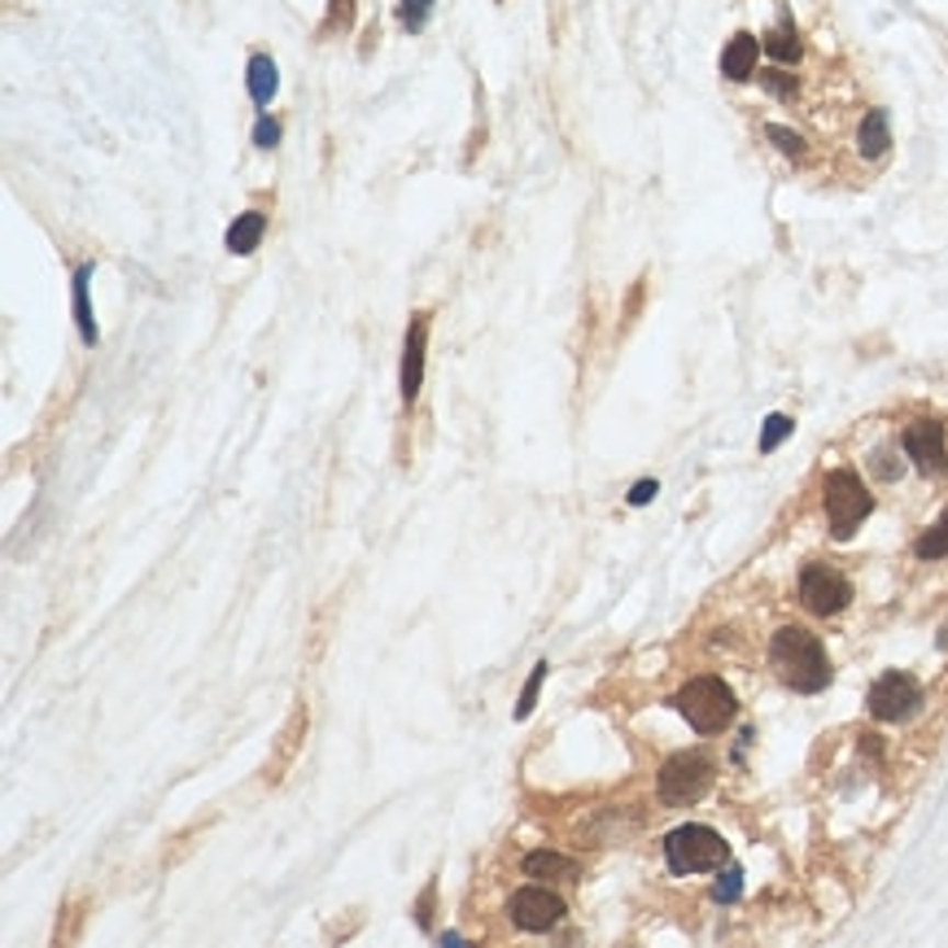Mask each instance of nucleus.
Returning <instances> with one entry per match:
<instances>
[{"mask_svg":"<svg viewBox=\"0 0 948 948\" xmlns=\"http://www.w3.org/2000/svg\"><path fill=\"white\" fill-rule=\"evenodd\" d=\"M769 664L778 669V677L800 690V695H813L831 682V660H826V647L818 633H809L804 626H783V630L769 638Z\"/></svg>","mask_w":948,"mask_h":948,"instance_id":"f257e3e1","label":"nucleus"},{"mask_svg":"<svg viewBox=\"0 0 948 948\" xmlns=\"http://www.w3.org/2000/svg\"><path fill=\"white\" fill-rule=\"evenodd\" d=\"M673 708L686 717V726H690L695 734H721V730L734 721L739 699H734V690H730L721 677L704 673V677H690V682L673 695Z\"/></svg>","mask_w":948,"mask_h":948,"instance_id":"f03ea898","label":"nucleus"},{"mask_svg":"<svg viewBox=\"0 0 948 948\" xmlns=\"http://www.w3.org/2000/svg\"><path fill=\"white\" fill-rule=\"evenodd\" d=\"M664 861L673 875H704V870H721L730 861V844L712 831V826H677L664 835Z\"/></svg>","mask_w":948,"mask_h":948,"instance_id":"7ed1b4c3","label":"nucleus"},{"mask_svg":"<svg viewBox=\"0 0 948 948\" xmlns=\"http://www.w3.org/2000/svg\"><path fill=\"white\" fill-rule=\"evenodd\" d=\"M870 512H875V494L861 486L857 472L840 468V472L826 477V521H831V534L840 542H848Z\"/></svg>","mask_w":948,"mask_h":948,"instance_id":"20e7f679","label":"nucleus"},{"mask_svg":"<svg viewBox=\"0 0 948 948\" xmlns=\"http://www.w3.org/2000/svg\"><path fill=\"white\" fill-rule=\"evenodd\" d=\"M655 787H660V800L673 804V809L695 804V800L712 787V761H708L704 752H677V756H669V761L660 765Z\"/></svg>","mask_w":948,"mask_h":948,"instance_id":"39448f33","label":"nucleus"},{"mask_svg":"<svg viewBox=\"0 0 948 948\" xmlns=\"http://www.w3.org/2000/svg\"><path fill=\"white\" fill-rule=\"evenodd\" d=\"M848 599H853V586H848L844 573H835L831 564H804V573H800V604L809 613L835 617V613L848 608Z\"/></svg>","mask_w":948,"mask_h":948,"instance_id":"423d86ee","label":"nucleus"},{"mask_svg":"<svg viewBox=\"0 0 948 948\" xmlns=\"http://www.w3.org/2000/svg\"><path fill=\"white\" fill-rule=\"evenodd\" d=\"M866 704H870V712H875L879 721H905V717L918 712L923 686H918L910 673H883V677L870 686Z\"/></svg>","mask_w":948,"mask_h":948,"instance_id":"0eeeda50","label":"nucleus"},{"mask_svg":"<svg viewBox=\"0 0 948 948\" xmlns=\"http://www.w3.org/2000/svg\"><path fill=\"white\" fill-rule=\"evenodd\" d=\"M429 323H433V316H429V311H415V316H411V323H407V336H402V367H398V389H402V402H407V407L420 398V385H424Z\"/></svg>","mask_w":948,"mask_h":948,"instance_id":"6e6552de","label":"nucleus"},{"mask_svg":"<svg viewBox=\"0 0 948 948\" xmlns=\"http://www.w3.org/2000/svg\"><path fill=\"white\" fill-rule=\"evenodd\" d=\"M507 910H512V923L521 932H551L564 923V901L547 888H521Z\"/></svg>","mask_w":948,"mask_h":948,"instance_id":"1a4fd4ad","label":"nucleus"},{"mask_svg":"<svg viewBox=\"0 0 948 948\" xmlns=\"http://www.w3.org/2000/svg\"><path fill=\"white\" fill-rule=\"evenodd\" d=\"M905 455L923 468V472H940L948 464V446H945V424L940 420H914L901 437Z\"/></svg>","mask_w":948,"mask_h":948,"instance_id":"9d476101","label":"nucleus"},{"mask_svg":"<svg viewBox=\"0 0 948 948\" xmlns=\"http://www.w3.org/2000/svg\"><path fill=\"white\" fill-rule=\"evenodd\" d=\"M756 57H761V39L747 35V31H739V35L721 48V75L734 79V83H743V79L756 75Z\"/></svg>","mask_w":948,"mask_h":948,"instance_id":"9b49d317","label":"nucleus"},{"mask_svg":"<svg viewBox=\"0 0 948 948\" xmlns=\"http://www.w3.org/2000/svg\"><path fill=\"white\" fill-rule=\"evenodd\" d=\"M263 232H267V215H263V210H245V215H237V219H232V228H228L224 245H228L237 259H245V254H254V250H259Z\"/></svg>","mask_w":948,"mask_h":948,"instance_id":"f8f14e48","label":"nucleus"},{"mask_svg":"<svg viewBox=\"0 0 948 948\" xmlns=\"http://www.w3.org/2000/svg\"><path fill=\"white\" fill-rule=\"evenodd\" d=\"M245 83H250V96H254V105H259V110H267V105H272V96H276V88H281V79H276V61H272L267 53H254V57H250V66H245Z\"/></svg>","mask_w":948,"mask_h":948,"instance_id":"ddd939ff","label":"nucleus"},{"mask_svg":"<svg viewBox=\"0 0 948 948\" xmlns=\"http://www.w3.org/2000/svg\"><path fill=\"white\" fill-rule=\"evenodd\" d=\"M857 149H861V158H870V162H879V158L892 149V132H888V114H883V110H870V114L861 118V127H857Z\"/></svg>","mask_w":948,"mask_h":948,"instance_id":"4468645a","label":"nucleus"},{"mask_svg":"<svg viewBox=\"0 0 948 948\" xmlns=\"http://www.w3.org/2000/svg\"><path fill=\"white\" fill-rule=\"evenodd\" d=\"M88 281H92V263H79L75 267V328H79V341L83 345H96V319H92V307H88Z\"/></svg>","mask_w":948,"mask_h":948,"instance_id":"2eb2a0df","label":"nucleus"},{"mask_svg":"<svg viewBox=\"0 0 948 948\" xmlns=\"http://www.w3.org/2000/svg\"><path fill=\"white\" fill-rule=\"evenodd\" d=\"M525 875H529V879H573V875H578V861L564 857V853L542 848V853H529V857H525Z\"/></svg>","mask_w":948,"mask_h":948,"instance_id":"dca6fc26","label":"nucleus"},{"mask_svg":"<svg viewBox=\"0 0 948 948\" xmlns=\"http://www.w3.org/2000/svg\"><path fill=\"white\" fill-rule=\"evenodd\" d=\"M765 53L774 57V61H800V35H796V22L791 18H783L774 31H765Z\"/></svg>","mask_w":948,"mask_h":948,"instance_id":"f3484780","label":"nucleus"},{"mask_svg":"<svg viewBox=\"0 0 948 948\" xmlns=\"http://www.w3.org/2000/svg\"><path fill=\"white\" fill-rule=\"evenodd\" d=\"M918 560H948V512L918 538Z\"/></svg>","mask_w":948,"mask_h":948,"instance_id":"a211bd4d","label":"nucleus"},{"mask_svg":"<svg viewBox=\"0 0 948 948\" xmlns=\"http://www.w3.org/2000/svg\"><path fill=\"white\" fill-rule=\"evenodd\" d=\"M433 4H437V0H398V22H402L411 35H420V31L429 26V18H433Z\"/></svg>","mask_w":948,"mask_h":948,"instance_id":"6ab92c4d","label":"nucleus"},{"mask_svg":"<svg viewBox=\"0 0 948 948\" xmlns=\"http://www.w3.org/2000/svg\"><path fill=\"white\" fill-rule=\"evenodd\" d=\"M547 660H538L534 664V673H529V682H525V690H521V704H516V721H525L529 712H534V704H538V690H542V682H547Z\"/></svg>","mask_w":948,"mask_h":948,"instance_id":"aec40b11","label":"nucleus"},{"mask_svg":"<svg viewBox=\"0 0 948 948\" xmlns=\"http://www.w3.org/2000/svg\"><path fill=\"white\" fill-rule=\"evenodd\" d=\"M791 429H796V424H791L787 415H769L765 429H761V455H774V450L791 437Z\"/></svg>","mask_w":948,"mask_h":948,"instance_id":"412c9836","label":"nucleus"},{"mask_svg":"<svg viewBox=\"0 0 948 948\" xmlns=\"http://www.w3.org/2000/svg\"><path fill=\"white\" fill-rule=\"evenodd\" d=\"M765 136H769L787 158H804V136H800V132H791V127H783V123H769Z\"/></svg>","mask_w":948,"mask_h":948,"instance_id":"4be33fe9","label":"nucleus"},{"mask_svg":"<svg viewBox=\"0 0 948 948\" xmlns=\"http://www.w3.org/2000/svg\"><path fill=\"white\" fill-rule=\"evenodd\" d=\"M739 892H743V870H739V866H730V870L717 879L712 896H717V901H739Z\"/></svg>","mask_w":948,"mask_h":948,"instance_id":"5701e85b","label":"nucleus"},{"mask_svg":"<svg viewBox=\"0 0 948 948\" xmlns=\"http://www.w3.org/2000/svg\"><path fill=\"white\" fill-rule=\"evenodd\" d=\"M350 22H354V0H328V22H323V31H350Z\"/></svg>","mask_w":948,"mask_h":948,"instance_id":"b1692460","label":"nucleus"},{"mask_svg":"<svg viewBox=\"0 0 948 948\" xmlns=\"http://www.w3.org/2000/svg\"><path fill=\"white\" fill-rule=\"evenodd\" d=\"M254 145H259V149H276V145H281V123L263 114V118L254 123Z\"/></svg>","mask_w":948,"mask_h":948,"instance_id":"393cba45","label":"nucleus"},{"mask_svg":"<svg viewBox=\"0 0 948 948\" xmlns=\"http://www.w3.org/2000/svg\"><path fill=\"white\" fill-rule=\"evenodd\" d=\"M765 88H769L774 96H791V92H796V79L783 75V70H769V75H765Z\"/></svg>","mask_w":948,"mask_h":948,"instance_id":"a878e982","label":"nucleus"},{"mask_svg":"<svg viewBox=\"0 0 948 948\" xmlns=\"http://www.w3.org/2000/svg\"><path fill=\"white\" fill-rule=\"evenodd\" d=\"M655 490H660L655 481H638V486L630 490V507H647V503L655 499Z\"/></svg>","mask_w":948,"mask_h":948,"instance_id":"bb28decb","label":"nucleus"}]
</instances>
